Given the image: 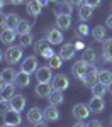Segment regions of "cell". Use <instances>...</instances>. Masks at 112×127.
Masks as SVG:
<instances>
[{
  "label": "cell",
  "mask_w": 112,
  "mask_h": 127,
  "mask_svg": "<svg viewBox=\"0 0 112 127\" xmlns=\"http://www.w3.org/2000/svg\"><path fill=\"white\" fill-rule=\"evenodd\" d=\"M36 78L39 83H49L53 80V68H49L48 64L46 66H39L36 71Z\"/></svg>",
  "instance_id": "5b68a950"
},
{
  "label": "cell",
  "mask_w": 112,
  "mask_h": 127,
  "mask_svg": "<svg viewBox=\"0 0 112 127\" xmlns=\"http://www.w3.org/2000/svg\"><path fill=\"white\" fill-rule=\"evenodd\" d=\"M15 37H17V32L14 29H2V32H0V41L7 46H10L15 41Z\"/></svg>",
  "instance_id": "2e32d148"
},
{
  "label": "cell",
  "mask_w": 112,
  "mask_h": 127,
  "mask_svg": "<svg viewBox=\"0 0 112 127\" xmlns=\"http://www.w3.org/2000/svg\"><path fill=\"white\" fill-rule=\"evenodd\" d=\"M34 93H36L37 97H41V98L49 97L51 93H53V85H51V83H37Z\"/></svg>",
  "instance_id": "4fadbf2b"
},
{
  "label": "cell",
  "mask_w": 112,
  "mask_h": 127,
  "mask_svg": "<svg viewBox=\"0 0 112 127\" xmlns=\"http://www.w3.org/2000/svg\"><path fill=\"white\" fill-rule=\"evenodd\" d=\"M75 48H76V49H85V48H83V42H81V41H80V42H76V44H75Z\"/></svg>",
  "instance_id": "f6af8a7d"
},
{
  "label": "cell",
  "mask_w": 112,
  "mask_h": 127,
  "mask_svg": "<svg viewBox=\"0 0 112 127\" xmlns=\"http://www.w3.org/2000/svg\"><path fill=\"white\" fill-rule=\"evenodd\" d=\"M27 120H29L31 124L34 126V124H37V122H41L42 119H44V110H41L39 107H32L27 110Z\"/></svg>",
  "instance_id": "9c48e42d"
},
{
  "label": "cell",
  "mask_w": 112,
  "mask_h": 127,
  "mask_svg": "<svg viewBox=\"0 0 112 127\" xmlns=\"http://www.w3.org/2000/svg\"><path fill=\"white\" fill-rule=\"evenodd\" d=\"M90 107H88V103H76L75 107H73V117L80 119V120H85V119H88L90 115Z\"/></svg>",
  "instance_id": "ba28073f"
},
{
  "label": "cell",
  "mask_w": 112,
  "mask_h": 127,
  "mask_svg": "<svg viewBox=\"0 0 112 127\" xmlns=\"http://www.w3.org/2000/svg\"><path fill=\"white\" fill-rule=\"evenodd\" d=\"M61 64H63V59H61L60 54H54V56H51L49 59H48V66L53 69H58L61 68Z\"/></svg>",
  "instance_id": "1f68e13d"
},
{
  "label": "cell",
  "mask_w": 112,
  "mask_h": 127,
  "mask_svg": "<svg viewBox=\"0 0 112 127\" xmlns=\"http://www.w3.org/2000/svg\"><path fill=\"white\" fill-rule=\"evenodd\" d=\"M73 5H71L70 0H58L56 5H54V14L56 15H70Z\"/></svg>",
  "instance_id": "8992f818"
},
{
  "label": "cell",
  "mask_w": 112,
  "mask_h": 127,
  "mask_svg": "<svg viewBox=\"0 0 112 127\" xmlns=\"http://www.w3.org/2000/svg\"><path fill=\"white\" fill-rule=\"evenodd\" d=\"M0 76H2V78H3V81L9 85V83H14V81H15V76H17V73L14 71V68H5V69H2Z\"/></svg>",
  "instance_id": "484cf974"
},
{
  "label": "cell",
  "mask_w": 112,
  "mask_h": 127,
  "mask_svg": "<svg viewBox=\"0 0 112 127\" xmlns=\"http://www.w3.org/2000/svg\"><path fill=\"white\" fill-rule=\"evenodd\" d=\"M90 66H92V64H87L83 59H80V61L73 63V66H71V73H73V76H76V78H80L81 81H83L85 76L88 75V71H90Z\"/></svg>",
  "instance_id": "3957f363"
},
{
  "label": "cell",
  "mask_w": 112,
  "mask_h": 127,
  "mask_svg": "<svg viewBox=\"0 0 112 127\" xmlns=\"http://www.w3.org/2000/svg\"><path fill=\"white\" fill-rule=\"evenodd\" d=\"M71 26V15H56V27L60 31H66Z\"/></svg>",
  "instance_id": "d6986e66"
},
{
  "label": "cell",
  "mask_w": 112,
  "mask_h": 127,
  "mask_svg": "<svg viewBox=\"0 0 112 127\" xmlns=\"http://www.w3.org/2000/svg\"><path fill=\"white\" fill-rule=\"evenodd\" d=\"M20 17L17 15V14H9V17H7V27L5 29H17V26L20 24Z\"/></svg>",
  "instance_id": "f546056e"
},
{
  "label": "cell",
  "mask_w": 112,
  "mask_h": 127,
  "mask_svg": "<svg viewBox=\"0 0 112 127\" xmlns=\"http://www.w3.org/2000/svg\"><path fill=\"white\" fill-rule=\"evenodd\" d=\"M26 97L24 95H14V98L10 100V107L14 108V110H17V112H20L22 108L26 107Z\"/></svg>",
  "instance_id": "44dd1931"
},
{
  "label": "cell",
  "mask_w": 112,
  "mask_h": 127,
  "mask_svg": "<svg viewBox=\"0 0 112 127\" xmlns=\"http://www.w3.org/2000/svg\"><path fill=\"white\" fill-rule=\"evenodd\" d=\"M44 119L46 120H49V122H56L58 119H60V110L56 105H48V107L44 108Z\"/></svg>",
  "instance_id": "e0dca14e"
},
{
  "label": "cell",
  "mask_w": 112,
  "mask_h": 127,
  "mask_svg": "<svg viewBox=\"0 0 112 127\" xmlns=\"http://www.w3.org/2000/svg\"><path fill=\"white\" fill-rule=\"evenodd\" d=\"M105 26H107L109 29H112V15H109V17H107V20H105Z\"/></svg>",
  "instance_id": "60d3db41"
},
{
  "label": "cell",
  "mask_w": 112,
  "mask_h": 127,
  "mask_svg": "<svg viewBox=\"0 0 112 127\" xmlns=\"http://www.w3.org/2000/svg\"><path fill=\"white\" fill-rule=\"evenodd\" d=\"M14 83H15V87H19V88H27L31 83V75L26 73V71H19Z\"/></svg>",
  "instance_id": "ac0fdd59"
},
{
  "label": "cell",
  "mask_w": 112,
  "mask_h": 127,
  "mask_svg": "<svg viewBox=\"0 0 112 127\" xmlns=\"http://www.w3.org/2000/svg\"><path fill=\"white\" fill-rule=\"evenodd\" d=\"M107 92H109V93H111V95H112V81H111V83H109V85H107Z\"/></svg>",
  "instance_id": "c3c4849f"
},
{
  "label": "cell",
  "mask_w": 112,
  "mask_h": 127,
  "mask_svg": "<svg viewBox=\"0 0 112 127\" xmlns=\"http://www.w3.org/2000/svg\"><path fill=\"white\" fill-rule=\"evenodd\" d=\"M5 85H7V83H5V81H3V78L0 76V92H2V90L5 88Z\"/></svg>",
  "instance_id": "7bdbcfd3"
},
{
  "label": "cell",
  "mask_w": 112,
  "mask_h": 127,
  "mask_svg": "<svg viewBox=\"0 0 112 127\" xmlns=\"http://www.w3.org/2000/svg\"><path fill=\"white\" fill-rule=\"evenodd\" d=\"M75 54H76V48H75V44H65V46H61L60 56H61L63 61H70Z\"/></svg>",
  "instance_id": "7c38bea8"
},
{
  "label": "cell",
  "mask_w": 112,
  "mask_h": 127,
  "mask_svg": "<svg viewBox=\"0 0 112 127\" xmlns=\"http://www.w3.org/2000/svg\"><path fill=\"white\" fill-rule=\"evenodd\" d=\"M10 108H12V107H10V100L2 98V100H0V117H5Z\"/></svg>",
  "instance_id": "d590c367"
},
{
  "label": "cell",
  "mask_w": 112,
  "mask_h": 127,
  "mask_svg": "<svg viewBox=\"0 0 112 127\" xmlns=\"http://www.w3.org/2000/svg\"><path fill=\"white\" fill-rule=\"evenodd\" d=\"M49 2H58V0H49Z\"/></svg>",
  "instance_id": "f5cc1de1"
},
{
  "label": "cell",
  "mask_w": 112,
  "mask_h": 127,
  "mask_svg": "<svg viewBox=\"0 0 112 127\" xmlns=\"http://www.w3.org/2000/svg\"><path fill=\"white\" fill-rule=\"evenodd\" d=\"M3 122H5V124H10V126H19L20 122H22V119H20V112L14 110V108H10L9 112H7V115L3 117Z\"/></svg>",
  "instance_id": "5bb4252c"
},
{
  "label": "cell",
  "mask_w": 112,
  "mask_h": 127,
  "mask_svg": "<svg viewBox=\"0 0 112 127\" xmlns=\"http://www.w3.org/2000/svg\"><path fill=\"white\" fill-rule=\"evenodd\" d=\"M19 42L22 48H29V46H32V41H34V36L31 34V32H27V34H24V36H19Z\"/></svg>",
  "instance_id": "d6a6232c"
},
{
  "label": "cell",
  "mask_w": 112,
  "mask_h": 127,
  "mask_svg": "<svg viewBox=\"0 0 112 127\" xmlns=\"http://www.w3.org/2000/svg\"><path fill=\"white\" fill-rule=\"evenodd\" d=\"M51 85H53V90H56V92H63V90H66V88L70 87V80H68L66 75L58 73V75H54V76H53Z\"/></svg>",
  "instance_id": "277c9868"
},
{
  "label": "cell",
  "mask_w": 112,
  "mask_h": 127,
  "mask_svg": "<svg viewBox=\"0 0 112 127\" xmlns=\"http://www.w3.org/2000/svg\"><path fill=\"white\" fill-rule=\"evenodd\" d=\"M78 15H80V19L83 20V22H87V20L92 19V15H93V9H92L90 5L83 3L81 7H78Z\"/></svg>",
  "instance_id": "7402d4cb"
},
{
  "label": "cell",
  "mask_w": 112,
  "mask_h": 127,
  "mask_svg": "<svg viewBox=\"0 0 112 127\" xmlns=\"http://www.w3.org/2000/svg\"><path fill=\"white\" fill-rule=\"evenodd\" d=\"M37 2H39V3L42 5V7H46V5L49 3V0H37Z\"/></svg>",
  "instance_id": "ee69618b"
},
{
  "label": "cell",
  "mask_w": 112,
  "mask_h": 127,
  "mask_svg": "<svg viewBox=\"0 0 112 127\" xmlns=\"http://www.w3.org/2000/svg\"><path fill=\"white\" fill-rule=\"evenodd\" d=\"M48 98H49V103H51V105H56V107H58V105H61V103L65 102L63 92H56V90H53V93H51Z\"/></svg>",
  "instance_id": "f1b7e54d"
},
{
  "label": "cell",
  "mask_w": 112,
  "mask_h": 127,
  "mask_svg": "<svg viewBox=\"0 0 112 127\" xmlns=\"http://www.w3.org/2000/svg\"><path fill=\"white\" fill-rule=\"evenodd\" d=\"M97 81H99V69L92 64L88 75H87V76H85V80H83V83H85V87H90L92 88L95 83H97Z\"/></svg>",
  "instance_id": "9a60e30c"
},
{
  "label": "cell",
  "mask_w": 112,
  "mask_h": 127,
  "mask_svg": "<svg viewBox=\"0 0 112 127\" xmlns=\"http://www.w3.org/2000/svg\"><path fill=\"white\" fill-rule=\"evenodd\" d=\"M2 127H17V126H10V124H3Z\"/></svg>",
  "instance_id": "816d5d0a"
},
{
  "label": "cell",
  "mask_w": 112,
  "mask_h": 127,
  "mask_svg": "<svg viewBox=\"0 0 112 127\" xmlns=\"http://www.w3.org/2000/svg\"><path fill=\"white\" fill-rule=\"evenodd\" d=\"M107 93V85L102 83V81H97L93 87H92V95L93 97H104Z\"/></svg>",
  "instance_id": "4316f807"
},
{
  "label": "cell",
  "mask_w": 112,
  "mask_h": 127,
  "mask_svg": "<svg viewBox=\"0 0 112 127\" xmlns=\"http://www.w3.org/2000/svg\"><path fill=\"white\" fill-rule=\"evenodd\" d=\"M111 122H112V119H111Z\"/></svg>",
  "instance_id": "db71d44e"
},
{
  "label": "cell",
  "mask_w": 112,
  "mask_h": 127,
  "mask_svg": "<svg viewBox=\"0 0 112 127\" xmlns=\"http://www.w3.org/2000/svg\"><path fill=\"white\" fill-rule=\"evenodd\" d=\"M0 127H2V126H0Z\"/></svg>",
  "instance_id": "11a10c76"
},
{
  "label": "cell",
  "mask_w": 112,
  "mask_h": 127,
  "mask_svg": "<svg viewBox=\"0 0 112 127\" xmlns=\"http://www.w3.org/2000/svg\"><path fill=\"white\" fill-rule=\"evenodd\" d=\"M0 93H2V95H0L2 98H5V100H12L14 95H15V83H9V85H5V88H3Z\"/></svg>",
  "instance_id": "83f0119b"
},
{
  "label": "cell",
  "mask_w": 112,
  "mask_h": 127,
  "mask_svg": "<svg viewBox=\"0 0 112 127\" xmlns=\"http://www.w3.org/2000/svg\"><path fill=\"white\" fill-rule=\"evenodd\" d=\"M87 127H102V122L97 120V119H93V120H90V122L87 124Z\"/></svg>",
  "instance_id": "f35d334b"
},
{
  "label": "cell",
  "mask_w": 112,
  "mask_h": 127,
  "mask_svg": "<svg viewBox=\"0 0 112 127\" xmlns=\"http://www.w3.org/2000/svg\"><path fill=\"white\" fill-rule=\"evenodd\" d=\"M92 36H93L95 41L104 42V41L107 39V31H105L104 26H97V27H93V31H92Z\"/></svg>",
  "instance_id": "cb8c5ba5"
},
{
  "label": "cell",
  "mask_w": 112,
  "mask_h": 127,
  "mask_svg": "<svg viewBox=\"0 0 112 127\" xmlns=\"http://www.w3.org/2000/svg\"><path fill=\"white\" fill-rule=\"evenodd\" d=\"M73 127H87V124H75Z\"/></svg>",
  "instance_id": "f907efd6"
},
{
  "label": "cell",
  "mask_w": 112,
  "mask_h": 127,
  "mask_svg": "<svg viewBox=\"0 0 112 127\" xmlns=\"http://www.w3.org/2000/svg\"><path fill=\"white\" fill-rule=\"evenodd\" d=\"M32 127H48V124L41 120V122H37V124H34V126H32Z\"/></svg>",
  "instance_id": "b9f144b4"
},
{
  "label": "cell",
  "mask_w": 112,
  "mask_h": 127,
  "mask_svg": "<svg viewBox=\"0 0 112 127\" xmlns=\"http://www.w3.org/2000/svg\"><path fill=\"white\" fill-rule=\"evenodd\" d=\"M70 2H71L73 7H81V5L85 3V0H70Z\"/></svg>",
  "instance_id": "ab89813d"
},
{
  "label": "cell",
  "mask_w": 112,
  "mask_h": 127,
  "mask_svg": "<svg viewBox=\"0 0 112 127\" xmlns=\"http://www.w3.org/2000/svg\"><path fill=\"white\" fill-rule=\"evenodd\" d=\"M26 9H27V14H31L32 17H37L41 14V10H42V5H41L37 0H29Z\"/></svg>",
  "instance_id": "ffe728a7"
},
{
  "label": "cell",
  "mask_w": 112,
  "mask_h": 127,
  "mask_svg": "<svg viewBox=\"0 0 112 127\" xmlns=\"http://www.w3.org/2000/svg\"><path fill=\"white\" fill-rule=\"evenodd\" d=\"M46 39L49 41V44H60L63 41V31H60L58 27H53L46 32Z\"/></svg>",
  "instance_id": "30bf717a"
},
{
  "label": "cell",
  "mask_w": 112,
  "mask_h": 127,
  "mask_svg": "<svg viewBox=\"0 0 112 127\" xmlns=\"http://www.w3.org/2000/svg\"><path fill=\"white\" fill-rule=\"evenodd\" d=\"M24 0H10V3H14V5H20Z\"/></svg>",
  "instance_id": "bcb514c9"
},
{
  "label": "cell",
  "mask_w": 112,
  "mask_h": 127,
  "mask_svg": "<svg viewBox=\"0 0 112 127\" xmlns=\"http://www.w3.org/2000/svg\"><path fill=\"white\" fill-rule=\"evenodd\" d=\"M31 27H32V24H31L29 20H20V24L17 26L15 32H17V36H24V34L31 32Z\"/></svg>",
  "instance_id": "4dcf8cb0"
},
{
  "label": "cell",
  "mask_w": 112,
  "mask_h": 127,
  "mask_svg": "<svg viewBox=\"0 0 112 127\" xmlns=\"http://www.w3.org/2000/svg\"><path fill=\"white\" fill-rule=\"evenodd\" d=\"M22 46H9V49L5 51V61L9 64H17L20 59H22Z\"/></svg>",
  "instance_id": "7a4b0ae2"
},
{
  "label": "cell",
  "mask_w": 112,
  "mask_h": 127,
  "mask_svg": "<svg viewBox=\"0 0 112 127\" xmlns=\"http://www.w3.org/2000/svg\"><path fill=\"white\" fill-rule=\"evenodd\" d=\"M81 59H83L87 64H95V59H97L95 51H93L92 48H85V49H83V53H81Z\"/></svg>",
  "instance_id": "d4e9b609"
},
{
  "label": "cell",
  "mask_w": 112,
  "mask_h": 127,
  "mask_svg": "<svg viewBox=\"0 0 112 127\" xmlns=\"http://www.w3.org/2000/svg\"><path fill=\"white\" fill-rule=\"evenodd\" d=\"M7 17H9V15L0 10V29H5V27H7Z\"/></svg>",
  "instance_id": "8d00e7d4"
},
{
  "label": "cell",
  "mask_w": 112,
  "mask_h": 127,
  "mask_svg": "<svg viewBox=\"0 0 112 127\" xmlns=\"http://www.w3.org/2000/svg\"><path fill=\"white\" fill-rule=\"evenodd\" d=\"M3 5H5V0H0V10L3 9Z\"/></svg>",
  "instance_id": "681fc988"
},
{
  "label": "cell",
  "mask_w": 112,
  "mask_h": 127,
  "mask_svg": "<svg viewBox=\"0 0 112 127\" xmlns=\"http://www.w3.org/2000/svg\"><path fill=\"white\" fill-rule=\"evenodd\" d=\"M76 36H80V37H85V36H88L90 34V27L85 24V22H81V24H78L76 26V32H75Z\"/></svg>",
  "instance_id": "836d02e7"
},
{
  "label": "cell",
  "mask_w": 112,
  "mask_h": 127,
  "mask_svg": "<svg viewBox=\"0 0 112 127\" xmlns=\"http://www.w3.org/2000/svg\"><path fill=\"white\" fill-rule=\"evenodd\" d=\"M88 107H90L92 112L100 114L105 108V100H104V97H92V100L88 102Z\"/></svg>",
  "instance_id": "8fae6325"
},
{
  "label": "cell",
  "mask_w": 112,
  "mask_h": 127,
  "mask_svg": "<svg viewBox=\"0 0 112 127\" xmlns=\"http://www.w3.org/2000/svg\"><path fill=\"white\" fill-rule=\"evenodd\" d=\"M99 81L105 83V85H109V83L112 81V71H107V69L99 71Z\"/></svg>",
  "instance_id": "e575fe53"
},
{
  "label": "cell",
  "mask_w": 112,
  "mask_h": 127,
  "mask_svg": "<svg viewBox=\"0 0 112 127\" xmlns=\"http://www.w3.org/2000/svg\"><path fill=\"white\" fill-rule=\"evenodd\" d=\"M39 68V64H37V59L36 56H27V58L22 61V66H20V71H26V73H36Z\"/></svg>",
  "instance_id": "52a82bcc"
},
{
  "label": "cell",
  "mask_w": 112,
  "mask_h": 127,
  "mask_svg": "<svg viewBox=\"0 0 112 127\" xmlns=\"http://www.w3.org/2000/svg\"><path fill=\"white\" fill-rule=\"evenodd\" d=\"M102 54H104V59L107 63H112V37L104 41V48H102Z\"/></svg>",
  "instance_id": "603a6c76"
},
{
  "label": "cell",
  "mask_w": 112,
  "mask_h": 127,
  "mask_svg": "<svg viewBox=\"0 0 112 127\" xmlns=\"http://www.w3.org/2000/svg\"><path fill=\"white\" fill-rule=\"evenodd\" d=\"M3 59H5V51H2V49H0V63H2Z\"/></svg>",
  "instance_id": "7dc6e473"
},
{
  "label": "cell",
  "mask_w": 112,
  "mask_h": 127,
  "mask_svg": "<svg viewBox=\"0 0 112 127\" xmlns=\"http://www.w3.org/2000/svg\"><path fill=\"white\" fill-rule=\"evenodd\" d=\"M85 3H87V5H90L92 9H95V7H99V5H100V0H85Z\"/></svg>",
  "instance_id": "74e56055"
},
{
  "label": "cell",
  "mask_w": 112,
  "mask_h": 127,
  "mask_svg": "<svg viewBox=\"0 0 112 127\" xmlns=\"http://www.w3.org/2000/svg\"><path fill=\"white\" fill-rule=\"evenodd\" d=\"M34 51H36L37 54H41L42 58H46V59H49L51 56H54V51L51 49L48 39H37L36 44H34Z\"/></svg>",
  "instance_id": "6da1fadb"
}]
</instances>
